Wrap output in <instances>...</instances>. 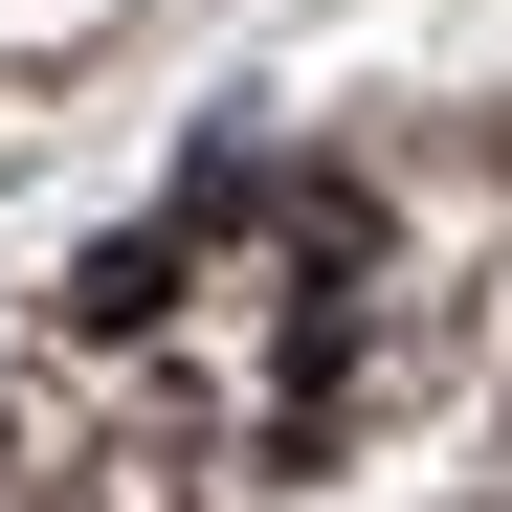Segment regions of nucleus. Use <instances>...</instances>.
Returning <instances> with one entry per match:
<instances>
[{"instance_id": "obj_3", "label": "nucleus", "mask_w": 512, "mask_h": 512, "mask_svg": "<svg viewBox=\"0 0 512 512\" xmlns=\"http://www.w3.org/2000/svg\"><path fill=\"white\" fill-rule=\"evenodd\" d=\"M0 468H23V423H0Z\"/></svg>"}, {"instance_id": "obj_2", "label": "nucleus", "mask_w": 512, "mask_h": 512, "mask_svg": "<svg viewBox=\"0 0 512 512\" xmlns=\"http://www.w3.org/2000/svg\"><path fill=\"white\" fill-rule=\"evenodd\" d=\"M379 268V201L357 179H290V290H357Z\"/></svg>"}, {"instance_id": "obj_1", "label": "nucleus", "mask_w": 512, "mask_h": 512, "mask_svg": "<svg viewBox=\"0 0 512 512\" xmlns=\"http://www.w3.org/2000/svg\"><path fill=\"white\" fill-rule=\"evenodd\" d=\"M179 245L201 223H112L90 268H67V334H156V312H179Z\"/></svg>"}]
</instances>
